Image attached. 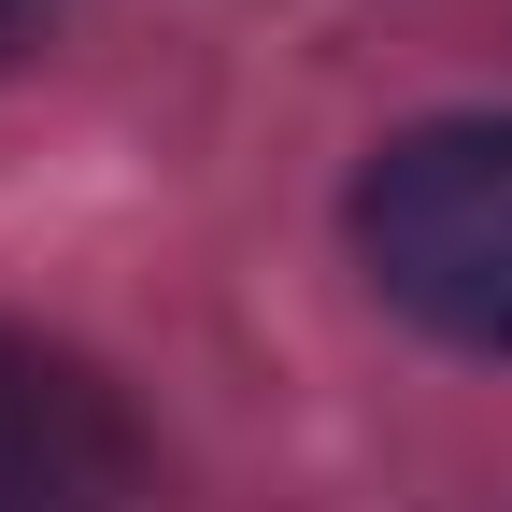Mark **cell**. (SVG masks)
<instances>
[{
	"mask_svg": "<svg viewBox=\"0 0 512 512\" xmlns=\"http://www.w3.org/2000/svg\"><path fill=\"white\" fill-rule=\"evenodd\" d=\"M356 256L413 328L512 356V114H427L356 185Z\"/></svg>",
	"mask_w": 512,
	"mask_h": 512,
	"instance_id": "obj_1",
	"label": "cell"
},
{
	"mask_svg": "<svg viewBox=\"0 0 512 512\" xmlns=\"http://www.w3.org/2000/svg\"><path fill=\"white\" fill-rule=\"evenodd\" d=\"M0 512H143V427L72 356L0 328Z\"/></svg>",
	"mask_w": 512,
	"mask_h": 512,
	"instance_id": "obj_2",
	"label": "cell"
}]
</instances>
